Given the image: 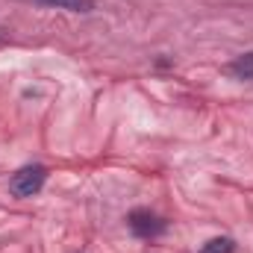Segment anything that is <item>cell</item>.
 <instances>
[{"label": "cell", "mask_w": 253, "mask_h": 253, "mask_svg": "<svg viewBox=\"0 0 253 253\" xmlns=\"http://www.w3.org/2000/svg\"><path fill=\"white\" fill-rule=\"evenodd\" d=\"M230 74L239 77V80H253V50L236 56V59L230 62Z\"/></svg>", "instance_id": "obj_4"}, {"label": "cell", "mask_w": 253, "mask_h": 253, "mask_svg": "<svg viewBox=\"0 0 253 253\" xmlns=\"http://www.w3.org/2000/svg\"><path fill=\"white\" fill-rule=\"evenodd\" d=\"M126 227H129L138 239H156V236L165 233L168 224H165L159 215H153L150 209H132V212L126 215Z\"/></svg>", "instance_id": "obj_2"}, {"label": "cell", "mask_w": 253, "mask_h": 253, "mask_svg": "<svg viewBox=\"0 0 253 253\" xmlns=\"http://www.w3.org/2000/svg\"><path fill=\"white\" fill-rule=\"evenodd\" d=\"M44 9H65V12H94V0H27Z\"/></svg>", "instance_id": "obj_3"}, {"label": "cell", "mask_w": 253, "mask_h": 253, "mask_svg": "<svg viewBox=\"0 0 253 253\" xmlns=\"http://www.w3.org/2000/svg\"><path fill=\"white\" fill-rule=\"evenodd\" d=\"M44 180H47V168L44 165H24L21 171L12 174L9 180V191L15 197H33L44 189Z\"/></svg>", "instance_id": "obj_1"}, {"label": "cell", "mask_w": 253, "mask_h": 253, "mask_svg": "<svg viewBox=\"0 0 253 253\" xmlns=\"http://www.w3.org/2000/svg\"><path fill=\"white\" fill-rule=\"evenodd\" d=\"M233 251H236V242L230 236H215L206 245H200V253H233Z\"/></svg>", "instance_id": "obj_5"}]
</instances>
